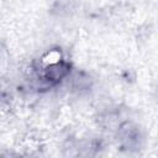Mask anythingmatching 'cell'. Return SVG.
<instances>
[{
	"label": "cell",
	"instance_id": "6da1fadb",
	"mask_svg": "<svg viewBox=\"0 0 158 158\" xmlns=\"http://www.w3.org/2000/svg\"><path fill=\"white\" fill-rule=\"evenodd\" d=\"M69 70V65L67 63L63 62H56L53 64H51L49 67H47L46 72H44V77L46 79L51 80V81H57L60 78H63Z\"/></svg>",
	"mask_w": 158,
	"mask_h": 158
}]
</instances>
